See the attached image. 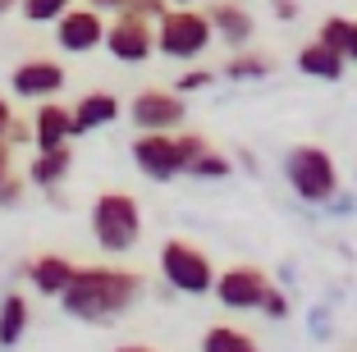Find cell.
Listing matches in <instances>:
<instances>
[{"instance_id": "cell-1", "label": "cell", "mask_w": 357, "mask_h": 352, "mask_svg": "<svg viewBox=\"0 0 357 352\" xmlns=\"http://www.w3.org/2000/svg\"><path fill=\"white\" fill-rule=\"evenodd\" d=\"M142 298V275L119 266H74V280L60 293V307L87 325H105L124 316Z\"/></svg>"}, {"instance_id": "cell-2", "label": "cell", "mask_w": 357, "mask_h": 352, "mask_svg": "<svg viewBox=\"0 0 357 352\" xmlns=\"http://www.w3.org/2000/svg\"><path fill=\"white\" fill-rule=\"evenodd\" d=\"M202 133H137L133 137V165L151 178V183H169L188 169V160L197 151H206Z\"/></svg>"}, {"instance_id": "cell-3", "label": "cell", "mask_w": 357, "mask_h": 352, "mask_svg": "<svg viewBox=\"0 0 357 352\" xmlns=\"http://www.w3.org/2000/svg\"><path fill=\"white\" fill-rule=\"evenodd\" d=\"M92 238L101 252H133L142 238V206L133 192H101L92 201Z\"/></svg>"}, {"instance_id": "cell-4", "label": "cell", "mask_w": 357, "mask_h": 352, "mask_svg": "<svg viewBox=\"0 0 357 352\" xmlns=\"http://www.w3.org/2000/svg\"><path fill=\"white\" fill-rule=\"evenodd\" d=\"M211 42H215V32H211V19L202 10L169 5L156 19V51L165 55V60H197Z\"/></svg>"}, {"instance_id": "cell-5", "label": "cell", "mask_w": 357, "mask_h": 352, "mask_svg": "<svg viewBox=\"0 0 357 352\" xmlns=\"http://www.w3.org/2000/svg\"><path fill=\"white\" fill-rule=\"evenodd\" d=\"M160 275H165L169 289L183 293V298H202V293H211V284H215L211 257L188 238H169L165 247H160Z\"/></svg>"}, {"instance_id": "cell-6", "label": "cell", "mask_w": 357, "mask_h": 352, "mask_svg": "<svg viewBox=\"0 0 357 352\" xmlns=\"http://www.w3.org/2000/svg\"><path fill=\"white\" fill-rule=\"evenodd\" d=\"M284 178L312 206L316 201H330L339 192V169L330 160V151H321V146H294L289 160H284Z\"/></svg>"}, {"instance_id": "cell-7", "label": "cell", "mask_w": 357, "mask_h": 352, "mask_svg": "<svg viewBox=\"0 0 357 352\" xmlns=\"http://www.w3.org/2000/svg\"><path fill=\"white\" fill-rule=\"evenodd\" d=\"M101 46L115 55L119 64H142V60H151V55H156V23L142 19V14L119 10L115 19L105 23Z\"/></svg>"}, {"instance_id": "cell-8", "label": "cell", "mask_w": 357, "mask_h": 352, "mask_svg": "<svg viewBox=\"0 0 357 352\" xmlns=\"http://www.w3.org/2000/svg\"><path fill=\"white\" fill-rule=\"evenodd\" d=\"M128 119L137 124V133H174L183 119H188V105L178 92H165V87H147L128 101Z\"/></svg>"}, {"instance_id": "cell-9", "label": "cell", "mask_w": 357, "mask_h": 352, "mask_svg": "<svg viewBox=\"0 0 357 352\" xmlns=\"http://www.w3.org/2000/svg\"><path fill=\"white\" fill-rule=\"evenodd\" d=\"M64 64L60 60H46V55H32V60H19L10 73V92L19 101H51V96L64 92Z\"/></svg>"}, {"instance_id": "cell-10", "label": "cell", "mask_w": 357, "mask_h": 352, "mask_svg": "<svg viewBox=\"0 0 357 352\" xmlns=\"http://www.w3.org/2000/svg\"><path fill=\"white\" fill-rule=\"evenodd\" d=\"M266 289H271V275L257 270V266H229L211 284V293L220 298L225 311H257L261 298H266Z\"/></svg>"}, {"instance_id": "cell-11", "label": "cell", "mask_w": 357, "mask_h": 352, "mask_svg": "<svg viewBox=\"0 0 357 352\" xmlns=\"http://www.w3.org/2000/svg\"><path fill=\"white\" fill-rule=\"evenodd\" d=\"M105 37V14H96L92 5H69V10L55 19V46L64 55H87L96 51Z\"/></svg>"}, {"instance_id": "cell-12", "label": "cell", "mask_w": 357, "mask_h": 352, "mask_svg": "<svg viewBox=\"0 0 357 352\" xmlns=\"http://www.w3.org/2000/svg\"><path fill=\"white\" fill-rule=\"evenodd\" d=\"M206 19H211V32L220 37L225 46H248L252 42V32H257V23H252V14L243 10L238 0H206Z\"/></svg>"}, {"instance_id": "cell-13", "label": "cell", "mask_w": 357, "mask_h": 352, "mask_svg": "<svg viewBox=\"0 0 357 352\" xmlns=\"http://www.w3.org/2000/svg\"><path fill=\"white\" fill-rule=\"evenodd\" d=\"M32 142H37V151H55V146H69V142H74V119H69V105H55V96L37 105V114H32Z\"/></svg>"}, {"instance_id": "cell-14", "label": "cell", "mask_w": 357, "mask_h": 352, "mask_svg": "<svg viewBox=\"0 0 357 352\" xmlns=\"http://www.w3.org/2000/svg\"><path fill=\"white\" fill-rule=\"evenodd\" d=\"M69 119H74V137L92 133V128H105L119 119V96L115 92H87L74 101V110H69Z\"/></svg>"}, {"instance_id": "cell-15", "label": "cell", "mask_w": 357, "mask_h": 352, "mask_svg": "<svg viewBox=\"0 0 357 352\" xmlns=\"http://www.w3.org/2000/svg\"><path fill=\"white\" fill-rule=\"evenodd\" d=\"M28 280L37 293H46V298H60L64 289H69V280H74V261L60 257V252H46V257H37L28 266Z\"/></svg>"}, {"instance_id": "cell-16", "label": "cell", "mask_w": 357, "mask_h": 352, "mask_svg": "<svg viewBox=\"0 0 357 352\" xmlns=\"http://www.w3.org/2000/svg\"><path fill=\"white\" fill-rule=\"evenodd\" d=\"M74 169V146H55V151H37L28 165V183L37 188H60Z\"/></svg>"}, {"instance_id": "cell-17", "label": "cell", "mask_w": 357, "mask_h": 352, "mask_svg": "<svg viewBox=\"0 0 357 352\" xmlns=\"http://www.w3.org/2000/svg\"><path fill=\"white\" fill-rule=\"evenodd\" d=\"M298 69L307 73V78H321V83H339L348 69L344 55H335L326 42H307L303 51H298Z\"/></svg>"}, {"instance_id": "cell-18", "label": "cell", "mask_w": 357, "mask_h": 352, "mask_svg": "<svg viewBox=\"0 0 357 352\" xmlns=\"http://www.w3.org/2000/svg\"><path fill=\"white\" fill-rule=\"evenodd\" d=\"M316 42H326L335 55H344V60H357V19H348V14H330L326 23H321V37Z\"/></svg>"}, {"instance_id": "cell-19", "label": "cell", "mask_w": 357, "mask_h": 352, "mask_svg": "<svg viewBox=\"0 0 357 352\" xmlns=\"http://www.w3.org/2000/svg\"><path fill=\"white\" fill-rule=\"evenodd\" d=\"M271 69H275V60L266 51H243V46H238V51L225 60L220 73H225V78H234V83H252V78H266Z\"/></svg>"}, {"instance_id": "cell-20", "label": "cell", "mask_w": 357, "mask_h": 352, "mask_svg": "<svg viewBox=\"0 0 357 352\" xmlns=\"http://www.w3.org/2000/svg\"><path fill=\"white\" fill-rule=\"evenodd\" d=\"M202 352H261V348H257V339L248 330H238V325H211V330L202 334Z\"/></svg>"}, {"instance_id": "cell-21", "label": "cell", "mask_w": 357, "mask_h": 352, "mask_svg": "<svg viewBox=\"0 0 357 352\" xmlns=\"http://www.w3.org/2000/svg\"><path fill=\"white\" fill-rule=\"evenodd\" d=\"M23 334H28V298L10 293L0 302V348H14Z\"/></svg>"}, {"instance_id": "cell-22", "label": "cell", "mask_w": 357, "mask_h": 352, "mask_svg": "<svg viewBox=\"0 0 357 352\" xmlns=\"http://www.w3.org/2000/svg\"><path fill=\"white\" fill-rule=\"evenodd\" d=\"M183 174H192V178H229V160H225L220 151H197L188 160V169H183Z\"/></svg>"}, {"instance_id": "cell-23", "label": "cell", "mask_w": 357, "mask_h": 352, "mask_svg": "<svg viewBox=\"0 0 357 352\" xmlns=\"http://www.w3.org/2000/svg\"><path fill=\"white\" fill-rule=\"evenodd\" d=\"M74 0H19V14L28 23H55Z\"/></svg>"}, {"instance_id": "cell-24", "label": "cell", "mask_w": 357, "mask_h": 352, "mask_svg": "<svg viewBox=\"0 0 357 352\" xmlns=\"http://www.w3.org/2000/svg\"><path fill=\"white\" fill-rule=\"evenodd\" d=\"M124 10H128V14H142V19L156 23L160 14L169 10V0H124Z\"/></svg>"}, {"instance_id": "cell-25", "label": "cell", "mask_w": 357, "mask_h": 352, "mask_svg": "<svg viewBox=\"0 0 357 352\" xmlns=\"http://www.w3.org/2000/svg\"><path fill=\"white\" fill-rule=\"evenodd\" d=\"M257 311H266V316H275V321H280V316H289V298H284V293H280V289L271 284V289H266V298H261V307H257Z\"/></svg>"}, {"instance_id": "cell-26", "label": "cell", "mask_w": 357, "mask_h": 352, "mask_svg": "<svg viewBox=\"0 0 357 352\" xmlns=\"http://www.w3.org/2000/svg\"><path fill=\"white\" fill-rule=\"evenodd\" d=\"M23 192H28V178H5V183H0V206H19L23 201Z\"/></svg>"}, {"instance_id": "cell-27", "label": "cell", "mask_w": 357, "mask_h": 352, "mask_svg": "<svg viewBox=\"0 0 357 352\" xmlns=\"http://www.w3.org/2000/svg\"><path fill=\"white\" fill-rule=\"evenodd\" d=\"M211 78H215V73H211V69H202V73H183V78H178V87H174V92L183 96V92H197V87H211Z\"/></svg>"}, {"instance_id": "cell-28", "label": "cell", "mask_w": 357, "mask_h": 352, "mask_svg": "<svg viewBox=\"0 0 357 352\" xmlns=\"http://www.w3.org/2000/svg\"><path fill=\"white\" fill-rule=\"evenodd\" d=\"M275 19H298V0H275Z\"/></svg>"}, {"instance_id": "cell-29", "label": "cell", "mask_w": 357, "mask_h": 352, "mask_svg": "<svg viewBox=\"0 0 357 352\" xmlns=\"http://www.w3.org/2000/svg\"><path fill=\"white\" fill-rule=\"evenodd\" d=\"M10 174H14V155H10V146L0 142V183H5Z\"/></svg>"}, {"instance_id": "cell-30", "label": "cell", "mask_w": 357, "mask_h": 352, "mask_svg": "<svg viewBox=\"0 0 357 352\" xmlns=\"http://www.w3.org/2000/svg\"><path fill=\"white\" fill-rule=\"evenodd\" d=\"M87 5H92L96 14H119L124 10V0H87Z\"/></svg>"}, {"instance_id": "cell-31", "label": "cell", "mask_w": 357, "mask_h": 352, "mask_svg": "<svg viewBox=\"0 0 357 352\" xmlns=\"http://www.w3.org/2000/svg\"><path fill=\"white\" fill-rule=\"evenodd\" d=\"M10 119H14V105L0 96V142H5V128H10Z\"/></svg>"}, {"instance_id": "cell-32", "label": "cell", "mask_w": 357, "mask_h": 352, "mask_svg": "<svg viewBox=\"0 0 357 352\" xmlns=\"http://www.w3.org/2000/svg\"><path fill=\"white\" fill-rule=\"evenodd\" d=\"M115 352H156V348H147V343H124V348H115Z\"/></svg>"}, {"instance_id": "cell-33", "label": "cell", "mask_w": 357, "mask_h": 352, "mask_svg": "<svg viewBox=\"0 0 357 352\" xmlns=\"http://www.w3.org/2000/svg\"><path fill=\"white\" fill-rule=\"evenodd\" d=\"M169 5H188V10H197V5H206V0H169Z\"/></svg>"}, {"instance_id": "cell-34", "label": "cell", "mask_w": 357, "mask_h": 352, "mask_svg": "<svg viewBox=\"0 0 357 352\" xmlns=\"http://www.w3.org/2000/svg\"><path fill=\"white\" fill-rule=\"evenodd\" d=\"M14 5H19V0H0V14H5V10H14Z\"/></svg>"}]
</instances>
